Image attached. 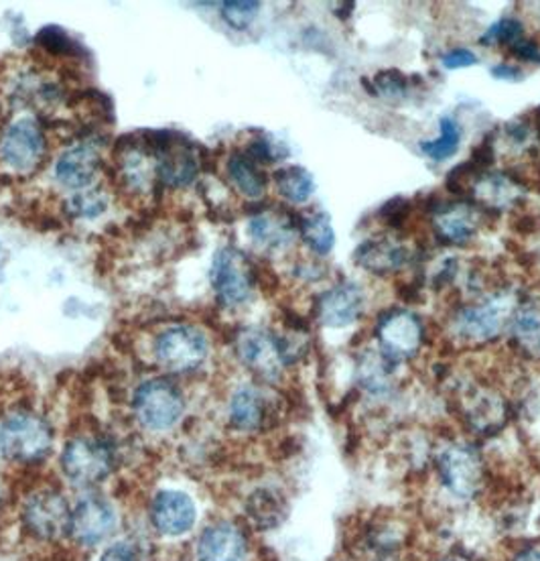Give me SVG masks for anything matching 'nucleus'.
I'll return each instance as SVG.
<instances>
[{"label": "nucleus", "mask_w": 540, "mask_h": 561, "mask_svg": "<svg viewBox=\"0 0 540 561\" xmlns=\"http://www.w3.org/2000/svg\"><path fill=\"white\" fill-rule=\"evenodd\" d=\"M153 354L157 365L166 373L189 375L206 365L209 340L204 330L189 323H177L154 337Z\"/></svg>", "instance_id": "7"}, {"label": "nucleus", "mask_w": 540, "mask_h": 561, "mask_svg": "<svg viewBox=\"0 0 540 561\" xmlns=\"http://www.w3.org/2000/svg\"><path fill=\"white\" fill-rule=\"evenodd\" d=\"M490 73H492V78L504 80V82H520L525 78V70L514 64H508V61H502L498 66H494Z\"/></svg>", "instance_id": "40"}, {"label": "nucleus", "mask_w": 540, "mask_h": 561, "mask_svg": "<svg viewBox=\"0 0 540 561\" xmlns=\"http://www.w3.org/2000/svg\"><path fill=\"white\" fill-rule=\"evenodd\" d=\"M275 190L278 196L283 197L291 206L307 204L315 194V180L306 168H280L273 175Z\"/></svg>", "instance_id": "29"}, {"label": "nucleus", "mask_w": 540, "mask_h": 561, "mask_svg": "<svg viewBox=\"0 0 540 561\" xmlns=\"http://www.w3.org/2000/svg\"><path fill=\"white\" fill-rule=\"evenodd\" d=\"M209 280L220 306L242 308L256 289V271L249 256L235 247L220 249L209 271Z\"/></svg>", "instance_id": "9"}, {"label": "nucleus", "mask_w": 540, "mask_h": 561, "mask_svg": "<svg viewBox=\"0 0 540 561\" xmlns=\"http://www.w3.org/2000/svg\"><path fill=\"white\" fill-rule=\"evenodd\" d=\"M250 525L258 531H275L289 517V499L275 486H258L244 503Z\"/></svg>", "instance_id": "25"}, {"label": "nucleus", "mask_w": 540, "mask_h": 561, "mask_svg": "<svg viewBox=\"0 0 540 561\" xmlns=\"http://www.w3.org/2000/svg\"><path fill=\"white\" fill-rule=\"evenodd\" d=\"M149 140L157 165V180L165 187H187L199 173V154L187 139L169 133H154Z\"/></svg>", "instance_id": "11"}, {"label": "nucleus", "mask_w": 540, "mask_h": 561, "mask_svg": "<svg viewBox=\"0 0 540 561\" xmlns=\"http://www.w3.org/2000/svg\"><path fill=\"white\" fill-rule=\"evenodd\" d=\"M234 351L240 365L249 368L256 379L263 382L280 379L285 365L278 354L275 332L264 328H244L235 334Z\"/></svg>", "instance_id": "15"}, {"label": "nucleus", "mask_w": 540, "mask_h": 561, "mask_svg": "<svg viewBox=\"0 0 540 561\" xmlns=\"http://www.w3.org/2000/svg\"><path fill=\"white\" fill-rule=\"evenodd\" d=\"M47 137L35 118H19L0 135V161L16 173H33L42 165Z\"/></svg>", "instance_id": "13"}, {"label": "nucleus", "mask_w": 540, "mask_h": 561, "mask_svg": "<svg viewBox=\"0 0 540 561\" xmlns=\"http://www.w3.org/2000/svg\"><path fill=\"white\" fill-rule=\"evenodd\" d=\"M151 523L165 537H181L194 529L197 506L189 494L181 491L157 492L151 503Z\"/></svg>", "instance_id": "20"}, {"label": "nucleus", "mask_w": 540, "mask_h": 561, "mask_svg": "<svg viewBox=\"0 0 540 561\" xmlns=\"http://www.w3.org/2000/svg\"><path fill=\"white\" fill-rule=\"evenodd\" d=\"M228 420L238 434H261L273 421V405L263 389L238 387L228 401Z\"/></svg>", "instance_id": "19"}, {"label": "nucleus", "mask_w": 540, "mask_h": 561, "mask_svg": "<svg viewBox=\"0 0 540 561\" xmlns=\"http://www.w3.org/2000/svg\"><path fill=\"white\" fill-rule=\"evenodd\" d=\"M226 175L234 185L235 192L246 199H261L266 194V187H268L266 173L244 151L228 154Z\"/></svg>", "instance_id": "27"}, {"label": "nucleus", "mask_w": 540, "mask_h": 561, "mask_svg": "<svg viewBox=\"0 0 540 561\" xmlns=\"http://www.w3.org/2000/svg\"><path fill=\"white\" fill-rule=\"evenodd\" d=\"M37 45H42L43 49L51 56H76L78 54V45L70 39V35L59 27H43L37 33Z\"/></svg>", "instance_id": "33"}, {"label": "nucleus", "mask_w": 540, "mask_h": 561, "mask_svg": "<svg viewBox=\"0 0 540 561\" xmlns=\"http://www.w3.org/2000/svg\"><path fill=\"white\" fill-rule=\"evenodd\" d=\"M409 531L399 519L370 520L356 535L349 561H401Z\"/></svg>", "instance_id": "14"}, {"label": "nucleus", "mask_w": 540, "mask_h": 561, "mask_svg": "<svg viewBox=\"0 0 540 561\" xmlns=\"http://www.w3.org/2000/svg\"><path fill=\"white\" fill-rule=\"evenodd\" d=\"M244 153L249 154L252 161H256L261 168L268 163H277L280 159L287 157V149H283V145L271 137H256L250 140L244 149Z\"/></svg>", "instance_id": "35"}, {"label": "nucleus", "mask_w": 540, "mask_h": 561, "mask_svg": "<svg viewBox=\"0 0 540 561\" xmlns=\"http://www.w3.org/2000/svg\"><path fill=\"white\" fill-rule=\"evenodd\" d=\"M459 145H461V127L458 121L451 116H444L439 121V137L433 140H421L418 151L435 163H444L458 153Z\"/></svg>", "instance_id": "30"}, {"label": "nucleus", "mask_w": 540, "mask_h": 561, "mask_svg": "<svg viewBox=\"0 0 540 561\" xmlns=\"http://www.w3.org/2000/svg\"><path fill=\"white\" fill-rule=\"evenodd\" d=\"M478 64H480V59L468 47H456L441 56V66L449 71L468 70Z\"/></svg>", "instance_id": "37"}, {"label": "nucleus", "mask_w": 540, "mask_h": 561, "mask_svg": "<svg viewBox=\"0 0 540 561\" xmlns=\"http://www.w3.org/2000/svg\"><path fill=\"white\" fill-rule=\"evenodd\" d=\"M102 168V154L92 142H78L57 157L56 182L68 190H83L92 185Z\"/></svg>", "instance_id": "21"}, {"label": "nucleus", "mask_w": 540, "mask_h": 561, "mask_svg": "<svg viewBox=\"0 0 540 561\" xmlns=\"http://www.w3.org/2000/svg\"><path fill=\"white\" fill-rule=\"evenodd\" d=\"M399 366L392 365L376 348H366L356 363V385L368 399H387L394 391V375Z\"/></svg>", "instance_id": "26"}, {"label": "nucleus", "mask_w": 540, "mask_h": 561, "mask_svg": "<svg viewBox=\"0 0 540 561\" xmlns=\"http://www.w3.org/2000/svg\"><path fill=\"white\" fill-rule=\"evenodd\" d=\"M54 448V432L45 417L21 409L0 421V454L21 466L39 463Z\"/></svg>", "instance_id": "3"}, {"label": "nucleus", "mask_w": 540, "mask_h": 561, "mask_svg": "<svg viewBox=\"0 0 540 561\" xmlns=\"http://www.w3.org/2000/svg\"><path fill=\"white\" fill-rule=\"evenodd\" d=\"M516 306L518 301H513V295L504 291L490 295L487 299L461 304L449 313L447 336L458 346H487L508 330Z\"/></svg>", "instance_id": "1"}, {"label": "nucleus", "mask_w": 540, "mask_h": 561, "mask_svg": "<svg viewBox=\"0 0 540 561\" xmlns=\"http://www.w3.org/2000/svg\"><path fill=\"white\" fill-rule=\"evenodd\" d=\"M0 501H2V491H0Z\"/></svg>", "instance_id": "43"}, {"label": "nucleus", "mask_w": 540, "mask_h": 561, "mask_svg": "<svg viewBox=\"0 0 540 561\" xmlns=\"http://www.w3.org/2000/svg\"><path fill=\"white\" fill-rule=\"evenodd\" d=\"M249 237L264 253H278L291 247L297 237V218L287 211L264 208L250 218Z\"/></svg>", "instance_id": "23"}, {"label": "nucleus", "mask_w": 540, "mask_h": 561, "mask_svg": "<svg viewBox=\"0 0 540 561\" xmlns=\"http://www.w3.org/2000/svg\"><path fill=\"white\" fill-rule=\"evenodd\" d=\"M435 561H482L478 560L475 556H470V553H466V551H451V553H445L441 556L439 560Z\"/></svg>", "instance_id": "42"}, {"label": "nucleus", "mask_w": 540, "mask_h": 561, "mask_svg": "<svg viewBox=\"0 0 540 561\" xmlns=\"http://www.w3.org/2000/svg\"><path fill=\"white\" fill-rule=\"evenodd\" d=\"M133 409L145 430L161 434L180 423L185 413V397L173 380L149 379L137 387Z\"/></svg>", "instance_id": "8"}, {"label": "nucleus", "mask_w": 540, "mask_h": 561, "mask_svg": "<svg viewBox=\"0 0 540 561\" xmlns=\"http://www.w3.org/2000/svg\"><path fill=\"white\" fill-rule=\"evenodd\" d=\"M116 527L114 506L96 494H88L71 508V539L83 548H94L111 537Z\"/></svg>", "instance_id": "17"}, {"label": "nucleus", "mask_w": 540, "mask_h": 561, "mask_svg": "<svg viewBox=\"0 0 540 561\" xmlns=\"http://www.w3.org/2000/svg\"><path fill=\"white\" fill-rule=\"evenodd\" d=\"M376 351L394 366L413 363L427 344V328L413 309L390 308L375 325Z\"/></svg>", "instance_id": "5"}, {"label": "nucleus", "mask_w": 540, "mask_h": 561, "mask_svg": "<svg viewBox=\"0 0 540 561\" xmlns=\"http://www.w3.org/2000/svg\"><path fill=\"white\" fill-rule=\"evenodd\" d=\"M411 210H413V202L411 199L394 197V199L387 202L380 210L376 211V216L388 228H402V226L409 222Z\"/></svg>", "instance_id": "36"}, {"label": "nucleus", "mask_w": 540, "mask_h": 561, "mask_svg": "<svg viewBox=\"0 0 540 561\" xmlns=\"http://www.w3.org/2000/svg\"><path fill=\"white\" fill-rule=\"evenodd\" d=\"M366 304V291L360 283L342 280L318 295L313 316L323 328L346 330L360 320Z\"/></svg>", "instance_id": "16"}, {"label": "nucleus", "mask_w": 540, "mask_h": 561, "mask_svg": "<svg viewBox=\"0 0 540 561\" xmlns=\"http://www.w3.org/2000/svg\"><path fill=\"white\" fill-rule=\"evenodd\" d=\"M506 334L518 356L540 363V299L518 301Z\"/></svg>", "instance_id": "24"}, {"label": "nucleus", "mask_w": 540, "mask_h": 561, "mask_svg": "<svg viewBox=\"0 0 540 561\" xmlns=\"http://www.w3.org/2000/svg\"><path fill=\"white\" fill-rule=\"evenodd\" d=\"M435 239L447 247H466L484 222L485 210L471 199L437 202L427 208Z\"/></svg>", "instance_id": "12"}, {"label": "nucleus", "mask_w": 540, "mask_h": 561, "mask_svg": "<svg viewBox=\"0 0 540 561\" xmlns=\"http://www.w3.org/2000/svg\"><path fill=\"white\" fill-rule=\"evenodd\" d=\"M435 472L451 499L470 503L487 482V463L482 449L466 439H447L435 451Z\"/></svg>", "instance_id": "2"}, {"label": "nucleus", "mask_w": 540, "mask_h": 561, "mask_svg": "<svg viewBox=\"0 0 540 561\" xmlns=\"http://www.w3.org/2000/svg\"><path fill=\"white\" fill-rule=\"evenodd\" d=\"M23 527L39 541H57L70 535L71 508L68 499L56 489L28 494L21 511Z\"/></svg>", "instance_id": "10"}, {"label": "nucleus", "mask_w": 540, "mask_h": 561, "mask_svg": "<svg viewBox=\"0 0 540 561\" xmlns=\"http://www.w3.org/2000/svg\"><path fill=\"white\" fill-rule=\"evenodd\" d=\"M527 33L525 23L516 16H504L496 23H492L490 27L485 28L484 35L480 37V45L484 47H496V45H504V47H510L518 39H522Z\"/></svg>", "instance_id": "31"}, {"label": "nucleus", "mask_w": 540, "mask_h": 561, "mask_svg": "<svg viewBox=\"0 0 540 561\" xmlns=\"http://www.w3.org/2000/svg\"><path fill=\"white\" fill-rule=\"evenodd\" d=\"M258 13H261V2H254V0H228L222 4V19L228 23V27L235 31L249 28Z\"/></svg>", "instance_id": "32"}, {"label": "nucleus", "mask_w": 540, "mask_h": 561, "mask_svg": "<svg viewBox=\"0 0 540 561\" xmlns=\"http://www.w3.org/2000/svg\"><path fill=\"white\" fill-rule=\"evenodd\" d=\"M456 403L461 423L478 437L502 434L513 415L508 397L485 380H470L458 387Z\"/></svg>", "instance_id": "4"}, {"label": "nucleus", "mask_w": 540, "mask_h": 561, "mask_svg": "<svg viewBox=\"0 0 540 561\" xmlns=\"http://www.w3.org/2000/svg\"><path fill=\"white\" fill-rule=\"evenodd\" d=\"M197 561H246L250 541L234 520H218L206 527L197 539Z\"/></svg>", "instance_id": "18"}, {"label": "nucleus", "mask_w": 540, "mask_h": 561, "mask_svg": "<svg viewBox=\"0 0 540 561\" xmlns=\"http://www.w3.org/2000/svg\"><path fill=\"white\" fill-rule=\"evenodd\" d=\"M297 234L315 256L332 254L335 247V230L328 211L309 210L297 216Z\"/></svg>", "instance_id": "28"}, {"label": "nucleus", "mask_w": 540, "mask_h": 561, "mask_svg": "<svg viewBox=\"0 0 540 561\" xmlns=\"http://www.w3.org/2000/svg\"><path fill=\"white\" fill-rule=\"evenodd\" d=\"M376 94L388 100H401L411 90V80L399 70L380 71L375 78Z\"/></svg>", "instance_id": "34"}, {"label": "nucleus", "mask_w": 540, "mask_h": 561, "mask_svg": "<svg viewBox=\"0 0 540 561\" xmlns=\"http://www.w3.org/2000/svg\"><path fill=\"white\" fill-rule=\"evenodd\" d=\"M510 561H540V543L520 546L510 556Z\"/></svg>", "instance_id": "41"}, {"label": "nucleus", "mask_w": 540, "mask_h": 561, "mask_svg": "<svg viewBox=\"0 0 540 561\" xmlns=\"http://www.w3.org/2000/svg\"><path fill=\"white\" fill-rule=\"evenodd\" d=\"M100 561H145L135 543H114L104 551Z\"/></svg>", "instance_id": "39"}, {"label": "nucleus", "mask_w": 540, "mask_h": 561, "mask_svg": "<svg viewBox=\"0 0 540 561\" xmlns=\"http://www.w3.org/2000/svg\"><path fill=\"white\" fill-rule=\"evenodd\" d=\"M510 56L525 61V64H540V43L530 37H522L508 47Z\"/></svg>", "instance_id": "38"}, {"label": "nucleus", "mask_w": 540, "mask_h": 561, "mask_svg": "<svg viewBox=\"0 0 540 561\" xmlns=\"http://www.w3.org/2000/svg\"><path fill=\"white\" fill-rule=\"evenodd\" d=\"M413 259L411 249L392 237H376L361 242L356 251V263L358 267L378 275V277H388L394 275L406 267Z\"/></svg>", "instance_id": "22"}, {"label": "nucleus", "mask_w": 540, "mask_h": 561, "mask_svg": "<svg viewBox=\"0 0 540 561\" xmlns=\"http://www.w3.org/2000/svg\"><path fill=\"white\" fill-rule=\"evenodd\" d=\"M116 451L108 439L96 435H78L61 451V472L73 486L90 489L111 477Z\"/></svg>", "instance_id": "6"}]
</instances>
